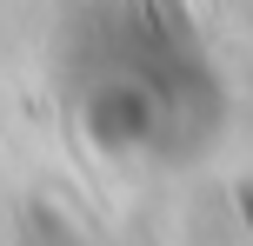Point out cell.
<instances>
[{
	"instance_id": "6da1fadb",
	"label": "cell",
	"mask_w": 253,
	"mask_h": 246,
	"mask_svg": "<svg viewBox=\"0 0 253 246\" xmlns=\"http://www.w3.org/2000/svg\"><path fill=\"white\" fill-rule=\"evenodd\" d=\"M240 207H247V220H253V186H240Z\"/></svg>"
}]
</instances>
